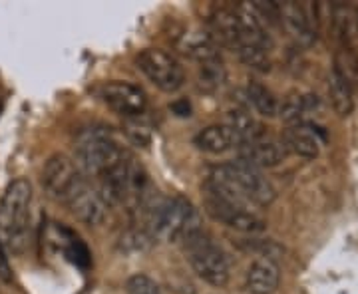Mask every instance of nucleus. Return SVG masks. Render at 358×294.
<instances>
[{"instance_id":"obj_1","label":"nucleus","mask_w":358,"mask_h":294,"mask_svg":"<svg viewBox=\"0 0 358 294\" xmlns=\"http://www.w3.org/2000/svg\"><path fill=\"white\" fill-rule=\"evenodd\" d=\"M207 181H211L213 185L231 193L233 197L241 199L247 205L268 207L277 197L273 183L263 175V171L253 166H247L239 159L213 167Z\"/></svg>"},{"instance_id":"obj_2","label":"nucleus","mask_w":358,"mask_h":294,"mask_svg":"<svg viewBox=\"0 0 358 294\" xmlns=\"http://www.w3.org/2000/svg\"><path fill=\"white\" fill-rule=\"evenodd\" d=\"M32 203V185L14 179L0 197V241L14 253L24 249Z\"/></svg>"},{"instance_id":"obj_3","label":"nucleus","mask_w":358,"mask_h":294,"mask_svg":"<svg viewBox=\"0 0 358 294\" xmlns=\"http://www.w3.org/2000/svg\"><path fill=\"white\" fill-rule=\"evenodd\" d=\"M129 155L120 147L108 129H84L76 140V166L98 181L120 167Z\"/></svg>"},{"instance_id":"obj_4","label":"nucleus","mask_w":358,"mask_h":294,"mask_svg":"<svg viewBox=\"0 0 358 294\" xmlns=\"http://www.w3.org/2000/svg\"><path fill=\"white\" fill-rule=\"evenodd\" d=\"M199 225L197 211L185 197H164L148 209L150 237L166 243H181V239Z\"/></svg>"},{"instance_id":"obj_5","label":"nucleus","mask_w":358,"mask_h":294,"mask_svg":"<svg viewBox=\"0 0 358 294\" xmlns=\"http://www.w3.org/2000/svg\"><path fill=\"white\" fill-rule=\"evenodd\" d=\"M181 243H183V251L187 255L193 272L201 281L215 288H223L229 282L231 269L227 255L213 243L207 230L195 227L181 239Z\"/></svg>"},{"instance_id":"obj_6","label":"nucleus","mask_w":358,"mask_h":294,"mask_svg":"<svg viewBox=\"0 0 358 294\" xmlns=\"http://www.w3.org/2000/svg\"><path fill=\"white\" fill-rule=\"evenodd\" d=\"M205 211L219 223L241 233H261L267 227L265 221L251 211V205L223 191L211 181L205 183Z\"/></svg>"},{"instance_id":"obj_7","label":"nucleus","mask_w":358,"mask_h":294,"mask_svg":"<svg viewBox=\"0 0 358 294\" xmlns=\"http://www.w3.org/2000/svg\"><path fill=\"white\" fill-rule=\"evenodd\" d=\"M138 68L162 91L173 94L185 84V72L178 58L159 48H145L136 58Z\"/></svg>"},{"instance_id":"obj_8","label":"nucleus","mask_w":358,"mask_h":294,"mask_svg":"<svg viewBox=\"0 0 358 294\" xmlns=\"http://www.w3.org/2000/svg\"><path fill=\"white\" fill-rule=\"evenodd\" d=\"M84 179L86 177L80 171V167L70 157H66L64 154L52 155L50 159L44 163V169H42V187H44V191L50 199L62 205Z\"/></svg>"},{"instance_id":"obj_9","label":"nucleus","mask_w":358,"mask_h":294,"mask_svg":"<svg viewBox=\"0 0 358 294\" xmlns=\"http://www.w3.org/2000/svg\"><path fill=\"white\" fill-rule=\"evenodd\" d=\"M100 98L110 110H114L115 114L124 117H138L148 108V98L143 90L129 82H120V80L103 84L100 88Z\"/></svg>"},{"instance_id":"obj_10","label":"nucleus","mask_w":358,"mask_h":294,"mask_svg":"<svg viewBox=\"0 0 358 294\" xmlns=\"http://www.w3.org/2000/svg\"><path fill=\"white\" fill-rule=\"evenodd\" d=\"M64 205L78 221H82L84 225H92V227L102 225L108 215V203L102 197V193L94 189L86 179L72 191Z\"/></svg>"},{"instance_id":"obj_11","label":"nucleus","mask_w":358,"mask_h":294,"mask_svg":"<svg viewBox=\"0 0 358 294\" xmlns=\"http://www.w3.org/2000/svg\"><path fill=\"white\" fill-rule=\"evenodd\" d=\"M324 138L320 135V131L317 128H313L310 124H294L282 131L281 143L285 147V152L289 154L305 157V159H315L320 152Z\"/></svg>"},{"instance_id":"obj_12","label":"nucleus","mask_w":358,"mask_h":294,"mask_svg":"<svg viewBox=\"0 0 358 294\" xmlns=\"http://www.w3.org/2000/svg\"><path fill=\"white\" fill-rule=\"evenodd\" d=\"M237 154H239V161H243L247 166L257 167V169L279 166L282 159L287 157V152H285L281 141L267 140L265 135L259 138V140L239 145Z\"/></svg>"},{"instance_id":"obj_13","label":"nucleus","mask_w":358,"mask_h":294,"mask_svg":"<svg viewBox=\"0 0 358 294\" xmlns=\"http://www.w3.org/2000/svg\"><path fill=\"white\" fill-rule=\"evenodd\" d=\"M281 270L273 258H255L245 277V288L251 294H273L279 288Z\"/></svg>"},{"instance_id":"obj_14","label":"nucleus","mask_w":358,"mask_h":294,"mask_svg":"<svg viewBox=\"0 0 358 294\" xmlns=\"http://www.w3.org/2000/svg\"><path fill=\"white\" fill-rule=\"evenodd\" d=\"M209 22H211V36L215 38V42L227 46L231 50L235 52L241 44L245 42L243 32H241V26L237 20V14L233 8H215L213 13L209 14Z\"/></svg>"},{"instance_id":"obj_15","label":"nucleus","mask_w":358,"mask_h":294,"mask_svg":"<svg viewBox=\"0 0 358 294\" xmlns=\"http://www.w3.org/2000/svg\"><path fill=\"white\" fill-rule=\"evenodd\" d=\"M193 145L199 152H205V154L221 155L227 154L231 149H237L239 147V141H237L235 133L225 124H215V126H209V128L201 129L193 138Z\"/></svg>"},{"instance_id":"obj_16","label":"nucleus","mask_w":358,"mask_h":294,"mask_svg":"<svg viewBox=\"0 0 358 294\" xmlns=\"http://www.w3.org/2000/svg\"><path fill=\"white\" fill-rule=\"evenodd\" d=\"M308 6H301L296 2H285L279 4V18L282 20L285 28L293 34L294 38L303 44H310L315 40V28L313 20L308 18Z\"/></svg>"},{"instance_id":"obj_17","label":"nucleus","mask_w":358,"mask_h":294,"mask_svg":"<svg viewBox=\"0 0 358 294\" xmlns=\"http://www.w3.org/2000/svg\"><path fill=\"white\" fill-rule=\"evenodd\" d=\"M179 50L199 64L219 60V44L211 34H207L203 30L185 32L179 40Z\"/></svg>"},{"instance_id":"obj_18","label":"nucleus","mask_w":358,"mask_h":294,"mask_svg":"<svg viewBox=\"0 0 358 294\" xmlns=\"http://www.w3.org/2000/svg\"><path fill=\"white\" fill-rule=\"evenodd\" d=\"M223 124L235 133L239 145L263 138V128L257 124L255 117L249 112H245V110H233V112H229Z\"/></svg>"},{"instance_id":"obj_19","label":"nucleus","mask_w":358,"mask_h":294,"mask_svg":"<svg viewBox=\"0 0 358 294\" xmlns=\"http://www.w3.org/2000/svg\"><path fill=\"white\" fill-rule=\"evenodd\" d=\"M317 105H319L317 96H310V94H293V96H289V98L279 105V115H281L289 126L303 124V117H305L308 112H313Z\"/></svg>"},{"instance_id":"obj_20","label":"nucleus","mask_w":358,"mask_h":294,"mask_svg":"<svg viewBox=\"0 0 358 294\" xmlns=\"http://www.w3.org/2000/svg\"><path fill=\"white\" fill-rule=\"evenodd\" d=\"M329 94L333 102L334 112L338 115H348L355 108V98H352V86L343 74H338L333 68L331 72V82H329Z\"/></svg>"},{"instance_id":"obj_21","label":"nucleus","mask_w":358,"mask_h":294,"mask_svg":"<svg viewBox=\"0 0 358 294\" xmlns=\"http://www.w3.org/2000/svg\"><path fill=\"white\" fill-rule=\"evenodd\" d=\"M245 94H247L249 103H251L261 115H265V117H275V115H279V102H277L275 94L268 90V88H265L263 84L251 82V84L247 86Z\"/></svg>"},{"instance_id":"obj_22","label":"nucleus","mask_w":358,"mask_h":294,"mask_svg":"<svg viewBox=\"0 0 358 294\" xmlns=\"http://www.w3.org/2000/svg\"><path fill=\"white\" fill-rule=\"evenodd\" d=\"M199 66H201L199 68V88L207 91V94L217 91L223 86V82H225V68H223L221 58Z\"/></svg>"},{"instance_id":"obj_23","label":"nucleus","mask_w":358,"mask_h":294,"mask_svg":"<svg viewBox=\"0 0 358 294\" xmlns=\"http://www.w3.org/2000/svg\"><path fill=\"white\" fill-rule=\"evenodd\" d=\"M237 56L239 60L243 62L247 68L251 70H257V72H268L271 70V60H268V52L259 48L255 44H249V42H243L239 48H237Z\"/></svg>"},{"instance_id":"obj_24","label":"nucleus","mask_w":358,"mask_h":294,"mask_svg":"<svg viewBox=\"0 0 358 294\" xmlns=\"http://www.w3.org/2000/svg\"><path fill=\"white\" fill-rule=\"evenodd\" d=\"M126 293L128 294H162V291H159V286H157L150 277H145V274H134L131 279H128Z\"/></svg>"},{"instance_id":"obj_25","label":"nucleus","mask_w":358,"mask_h":294,"mask_svg":"<svg viewBox=\"0 0 358 294\" xmlns=\"http://www.w3.org/2000/svg\"><path fill=\"white\" fill-rule=\"evenodd\" d=\"M0 281L2 282H13V267L8 263V256H6V249L0 241Z\"/></svg>"}]
</instances>
